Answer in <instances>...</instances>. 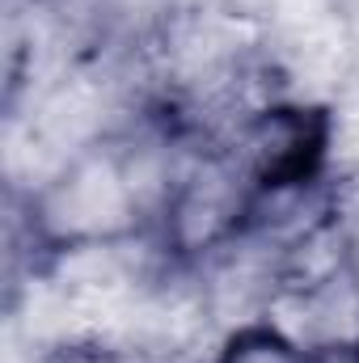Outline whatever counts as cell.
<instances>
[{
	"label": "cell",
	"mask_w": 359,
	"mask_h": 363,
	"mask_svg": "<svg viewBox=\"0 0 359 363\" xmlns=\"http://www.w3.org/2000/svg\"><path fill=\"white\" fill-rule=\"evenodd\" d=\"M334 114L313 101H270L237 131V169L254 194H300L321 178Z\"/></svg>",
	"instance_id": "cell-2"
},
{
	"label": "cell",
	"mask_w": 359,
	"mask_h": 363,
	"mask_svg": "<svg viewBox=\"0 0 359 363\" xmlns=\"http://www.w3.org/2000/svg\"><path fill=\"white\" fill-rule=\"evenodd\" d=\"M38 237L55 250H97L140 228L136 182L110 152L77 157L34 199Z\"/></svg>",
	"instance_id": "cell-1"
},
{
	"label": "cell",
	"mask_w": 359,
	"mask_h": 363,
	"mask_svg": "<svg viewBox=\"0 0 359 363\" xmlns=\"http://www.w3.org/2000/svg\"><path fill=\"white\" fill-rule=\"evenodd\" d=\"M309 363H359V338H330V342H313Z\"/></svg>",
	"instance_id": "cell-8"
},
{
	"label": "cell",
	"mask_w": 359,
	"mask_h": 363,
	"mask_svg": "<svg viewBox=\"0 0 359 363\" xmlns=\"http://www.w3.org/2000/svg\"><path fill=\"white\" fill-rule=\"evenodd\" d=\"M351 274H355V241L330 211H321L283 241V254L275 262V291L304 300L347 283Z\"/></svg>",
	"instance_id": "cell-4"
},
{
	"label": "cell",
	"mask_w": 359,
	"mask_h": 363,
	"mask_svg": "<svg viewBox=\"0 0 359 363\" xmlns=\"http://www.w3.org/2000/svg\"><path fill=\"white\" fill-rule=\"evenodd\" d=\"M326 211L347 228V237L355 241V250H359V169L330 182V190H326Z\"/></svg>",
	"instance_id": "cell-6"
},
{
	"label": "cell",
	"mask_w": 359,
	"mask_h": 363,
	"mask_svg": "<svg viewBox=\"0 0 359 363\" xmlns=\"http://www.w3.org/2000/svg\"><path fill=\"white\" fill-rule=\"evenodd\" d=\"M38 363H118V355L101 342H89V338H68V342L47 347Z\"/></svg>",
	"instance_id": "cell-7"
},
{
	"label": "cell",
	"mask_w": 359,
	"mask_h": 363,
	"mask_svg": "<svg viewBox=\"0 0 359 363\" xmlns=\"http://www.w3.org/2000/svg\"><path fill=\"white\" fill-rule=\"evenodd\" d=\"M216 363H309V347L275 321H245L224 338Z\"/></svg>",
	"instance_id": "cell-5"
},
{
	"label": "cell",
	"mask_w": 359,
	"mask_h": 363,
	"mask_svg": "<svg viewBox=\"0 0 359 363\" xmlns=\"http://www.w3.org/2000/svg\"><path fill=\"white\" fill-rule=\"evenodd\" d=\"M245 216H254V186L241 178L237 161H207L170 190L165 241L182 258L207 254L237 237Z\"/></svg>",
	"instance_id": "cell-3"
}]
</instances>
